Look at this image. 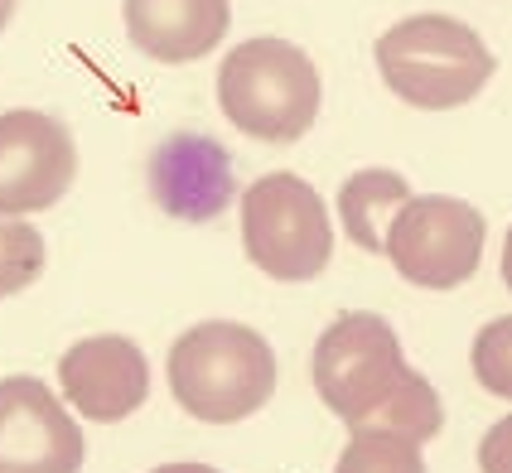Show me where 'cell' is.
<instances>
[{"label":"cell","mask_w":512,"mask_h":473,"mask_svg":"<svg viewBox=\"0 0 512 473\" xmlns=\"http://www.w3.org/2000/svg\"><path fill=\"white\" fill-rule=\"evenodd\" d=\"M170 391L174 401L203 425H237L256 416L276 391L271 343L237 319H203L170 343Z\"/></svg>","instance_id":"obj_1"},{"label":"cell","mask_w":512,"mask_h":473,"mask_svg":"<svg viewBox=\"0 0 512 473\" xmlns=\"http://www.w3.org/2000/svg\"><path fill=\"white\" fill-rule=\"evenodd\" d=\"M372 54H377V73L387 92L416 112H450L474 102L498 68L484 34L440 10L397 20L377 39Z\"/></svg>","instance_id":"obj_2"},{"label":"cell","mask_w":512,"mask_h":473,"mask_svg":"<svg viewBox=\"0 0 512 473\" xmlns=\"http://www.w3.org/2000/svg\"><path fill=\"white\" fill-rule=\"evenodd\" d=\"M324 83L314 58L281 34H256L228 49L218 68V107L242 136L290 145L319 121Z\"/></svg>","instance_id":"obj_3"},{"label":"cell","mask_w":512,"mask_h":473,"mask_svg":"<svg viewBox=\"0 0 512 473\" xmlns=\"http://www.w3.org/2000/svg\"><path fill=\"white\" fill-rule=\"evenodd\" d=\"M242 247L261 276L314 280L334 256V223L310 179L271 169L242 189Z\"/></svg>","instance_id":"obj_4"},{"label":"cell","mask_w":512,"mask_h":473,"mask_svg":"<svg viewBox=\"0 0 512 473\" xmlns=\"http://www.w3.org/2000/svg\"><path fill=\"white\" fill-rule=\"evenodd\" d=\"M310 377L319 401L353 430L387 401V391L406 377V353H401L397 329L372 314V309H348L339 314L310 358Z\"/></svg>","instance_id":"obj_5"},{"label":"cell","mask_w":512,"mask_h":473,"mask_svg":"<svg viewBox=\"0 0 512 473\" xmlns=\"http://www.w3.org/2000/svg\"><path fill=\"white\" fill-rule=\"evenodd\" d=\"M484 213L455 194H411L387 227L382 256L421 290H455L484 261Z\"/></svg>","instance_id":"obj_6"},{"label":"cell","mask_w":512,"mask_h":473,"mask_svg":"<svg viewBox=\"0 0 512 473\" xmlns=\"http://www.w3.org/2000/svg\"><path fill=\"white\" fill-rule=\"evenodd\" d=\"M78 179L73 131L54 112H0V218H29L54 208Z\"/></svg>","instance_id":"obj_7"},{"label":"cell","mask_w":512,"mask_h":473,"mask_svg":"<svg viewBox=\"0 0 512 473\" xmlns=\"http://www.w3.org/2000/svg\"><path fill=\"white\" fill-rule=\"evenodd\" d=\"M83 459V425L68 416L49 382H0V473H78Z\"/></svg>","instance_id":"obj_8"},{"label":"cell","mask_w":512,"mask_h":473,"mask_svg":"<svg viewBox=\"0 0 512 473\" xmlns=\"http://www.w3.org/2000/svg\"><path fill=\"white\" fill-rule=\"evenodd\" d=\"M145 184L160 213L179 223H213L237 198V169L232 155L203 131H174L155 145Z\"/></svg>","instance_id":"obj_9"},{"label":"cell","mask_w":512,"mask_h":473,"mask_svg":"<svg viewBox=\"0 0 512 473\" xmlns=\"http://www.w3.org/2000/svg\"><path fill=\"white\" fill-rule=\"evenodd\" d=\"M58 382H63V401L83 420L112 425L141 411L150 396V362H145L141 343L126 334H97L78 338L63 358H58Z\"/></svg>","instance_id":"obj_10"},{"label":"cell","mask_w":512,"mask_h":473,"mask_svg":"<svg viewBox=\"0 0 512 473\" xmlns=\"http://www.w3.org/2000/svg\"><path fill=\"white\" fill-rule=\"evenodd\" d=\"M121 20L145 58L194 63L223 44L232 25V0H126Z\"/></svg>","instance_id":"obj_11"},{"label":"cell","mask_w":512,"mask_h":473,"mask_svg":"<svg viewBox=\"0 0 512 473\" xmlns=\"http://www.w3.org/2000/svg\"><path fill=\"white\" fill-rule=\"evenodd\" d=\"M411 198V184L401 179L397 169H358L348 174L339 189V223L348 232V242L368 256H382L387 247V227L397 218V208Z\"/></svg>","instance_id":"obj_12"},{"label":"cell","mask_w":512,"mask_h":473,"mask_svg":"<svg viewBox=\"0 0 512 473\" xmlns=\"http://www.w3.org/2000/svg\"><path fill=\"white\" fill-rule=\"evenodd\" d=\"M363 425L392 430V435L411 440V445H426V440H435V435H440V425H445V406H440V391L430 387L426 372L406 367V377L387 391V401H382V406H377Z\"/></svg>","instance_id":"obj_13"},{"label":"cell","mask_w":512,"mask_h":473,"mask_svg":"<svg viewBox=\"0 0 512 473\" xmlns=\"http://www.w3.org/2000/svg\"><path fill=\"white\" fill-rule=\"evenodd\" d=\"M334 473H426V459H421V445L401 440L392 430L353 425Z\"/></svg>","instance_id":"obj_14"},{"label":"cell","mask_w":512,"mask_h":473,"mask_svg":"<svg viewBox=\"0 0 512 473\" xmlns=\"http://www.w3.org/2000/svg\"><path fill=\"white\" fill-rule=\"evenodd\" d=\"M44 261H49V247L39 227H29L25 218H0V300L29 290L44 276Z\"/></svg>","instance_id":"obj_15"},{"label":"cell","mask_w":512,"mask_h":473,"mask_svg":"<svg viewBox=\"0 0 512 473\" xmlns=\"http://www.w3.org/2000/svg\"><path fill=\"white\" fill-rule=\"evenodd\" d=\"M469 362H474L479 387L493 391V396H503V401H512V314H503V319H493V324L479 329Z\"/></svg>","instance_id":"obj_16"},{"label":"cell","mask_w":512,"mask_h":473,"mask_svg":"<svg viewBox=\"0 0 512 473\" xmlns=\"http://www.w3.org/2000/svg\"><path fill=\"white\" fill-rule=\"evenodd\" d=\"M479 469L484 473H512V416L493 420L479 440Z\"/></svg>","instance_id":"obj_17"},{"label":"cell","mask_w":512,"mask_h":473,"mask_svg":"<svg viewBox=\"0 0 512 473\" xmlns=\"http://www.w3.org/2000/svg\"><path fill=\"white\" fill-rule=\"evenodd\" d=\"M150 473H223V469L199 464V459H174V464H160V469H150Z\"/></svg>","instance_id":"obj_18"},{"label":"cell","mask_w":512,"mask_h":473,"mask_svg":"<svg viewBox=\"0 0 512 473\" xmlns=\"http://www.w3.org/2000/svg\"><path fill=\"white\" fill-rule=\"evenodd\" d=\"M503 285L512 290V227H508V242H503Z\"/></svg>","instance_id":"obj_19"},{"label":"cell","mask_w":512,"mask_h":473,"mask_svg":"<svg viewBox=\"0 0 512 473\" xmlns=\"http://www.w3.org/2000/svg\"><path fill=\"white\" fill-rule=\"evenodd\" d=\"M15 5H20V0H0V34H5V25L15 20Z\"/></svg>","instance_id":"obj_20"}]
</instances>
